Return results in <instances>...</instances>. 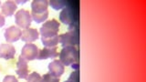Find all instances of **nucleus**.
<instances>
[{
  "label": "nucleus",
  "mask_w": 146,
  "mask_h": 82,
  "mask_svg": "<svg viewBox=\"0 0 146 82\" xmlns=\"http://www.w3.org/2000/svg\"><path fill=\"white\" fill-rule=\"evenodd\" d=\"M48 5L55 10H58V9H63L64 7H67V1H57V0H51L48 1Z\"/></svg>",
  "instance_id": "nucleus-17"
},
{
  "label": "nucleus",
  "mask_w": 146,
  "mask_h": 82,
  "mask_svg": "<svg viewBox=\"0 0 146 82\" xmlns=\"http://www.w3.org/2000/svg\"><path fill=\"white\" fill-rule=\"evenodd\" d=\"M15 22L19 28H29L32 22L31 13L26 9H20V10L17 11L15 14Z\"/></svg>",
  "instance_id": "nucleus-3"
},
{
  "label": "nucleus",
  "mask_w": 146,
  "mask_h": 82,
  "mask_svg": "<svg viewBox=\"0 0 146 82\" xmlns=\"http://www.w3.org/2000/svg\"><path fill=\"white\" fill-rule=\"evenodd\" d=\"M48 73H50L51 75L57 77H60L64 71H65V66L59 61V60H53L48 64Z\"/></svg>",
  "instance_id": "nucleus-11"
},
{
  "label": "nucleus",
  "mask_w": 146,
  "mask_h": 82,
  "mask_svg": "<svg viewBox=\"0 0 146 82\" xmlns=\"http://www.w3.org/2000/svg\"><path fill=\"white\" fill-rule=\"evenodd\" d=\"M38 36H39V32L38 29L29 27V28L22 30L20 39L26 43H32L38 39Z\"/></svg>",
  "instance_id": "nucleus-9"
},
{
  "label": "nucleus",
  "mask_w": 146,
  "mask_h": 82,
  "mask_svg": "<svg viewBox=\"0 0 146 82\" xmlns=\"http://www.w3.org/2000/svg\"><path fill=\"white\" fill-rule=\"evenodd\" d=\"M78 42H79V38L76 31H68L58 36V43H60L63 48L75 47Z\"/></svg>",
  "instance_id": "nucleus-5"
},
{
  "label": "nucleus",
  "mask_w": 146,
  "mask_h": 82,
  "mask_svg": "<svg viewBox=\"0 0 146 82\" xmlns=\"http://www.w3.org/2000/svg\"><path fill=\"white\" fill-rule=\"evenodd\" d=\"M59 27H60V24L58 21L56 19H51L46 21L40 27L38 32L42 38H52V36H58Z\"/></svg>",
  "instance_id": "nucleus-2"
},
{
  "label": "nucleus",
  "mask_w": 146,
  "mask_h": 82,
  "mask_svg": "<svg viewBox=\"0 0 146 82\" xmlns=\"http://www.w3.org/2000/svg\"><path fill=\"white\" fill-rule=\"evenodd\" d=\"M59 55L57 47H54V48H44L41 50H39V54H38V60H45V59H48V58H57Z\"/></svg>",
  "instance_id": "nucleus-12"
},
{
  "label": "nucleus",
  "mask_w": 146,
  "mask_h": 82,
  "mask_svg": "<svg viewBox=\"0 0 146 82\" xmlns=\"http://www.w3.org/2000/svg\"><path fill=\"white\" fill-rule=\"evenodd\" d=\"M41 42L45 48H54L58 44V35L52 38H41Z\"/></svg>",
  "instance_id": "nucleus-15"
},
{
  "label": "nucleus",
  "mask_w": 146,
  "mask_h": 82,
  "mask_svg": "<svg viewBox=\"0 0 146 82\" xmlns=\"http://www.w3.org/2000/svg\"><path fill=\"white\" fill-rule=\"evenodd\" d=\"M5 24H6V19H5V17L2 15V14H0V27L4 26Z\"/></svg>",
  "instance_id": "nucleus-21"
},
{
  "label": "nucleus",
  "mask_w": 146,
  "mask_h": 82,
  "mask_svg": "<svg viewBox=\"0 0 146 82\" xmlns=\"http://www.w3.org/2000/svg\"><path fill=\"white\" fill-rule=\"evenodd\" d=\"M17 9V5L15 1L8 0L2 4L1 6V13L4 17H11L15 14L16 10Z\"/></svg>",
  "instance_id": "nucleus-13"
},
{
  "label": "nucleus",
  "mask_w": 146,
  "mask_h": 82,
  "mask_svg": "<svg viewBox=\"0 0 146 82\" xmlns=\"http://www.w3.org/2000/svg\"><path fill=\"white\" fill-rule=\"evenodd\" d=\"M42 79L43 82H59V77H55L50 74V73H47V74L43 75Z\"/></svg>",
  "instance_id": "nucleus-19"
},
{
  "label": "nucleus",
  "mask_w": 146,
  "mask_h": 82,
  "mask_svg": "<svg viewBox=\"0 0 146 82\" xmlns=\"http://www.w3.org/2000/svg\"><path fill=\"white\" fill-rule=\"evenodd\" d=\"M39 54V49L33 43H27L22 48L20 56L27 61H32L35 59H38Z\"/></svg>",
  "instance_id": "nucleus-4"
},
{
  "label": "nucleus",
  "mask_w": 146,
  "mask_h": 82,
  "mask_svg": "<svg viewBox=\"0 0 146 82\" xmlns=\"http://www.w3.org/2000/svg\"><path fill=\"white\" fill-rule=\"evenodd\" d=\"M27 82H43V79L38 72H32L27 77Z\"/></svg>",
  "instance_id": "nucleus-18"
},
{
  "label": "nucleus",
  "mask_w": 146,
  "mask_h": 82,
  "mask_svg": "<svg viewBox=\"0 0 146 82\" xmlns=\"http://www.w3.org/2000/svg\"><path fill=\"white\" fill-rule=\"evenodd\" d=\"M21 33H22V31L18 26H11L5 30V33H4L5 39H6L7 42L9 44L17 42V41H18L21 38Z\"/></svg>",
  "instance_id": "nucleus-6"
},
{
  "label": "nucleus",
  "mask_w": 146,
  "mask_h": 82,
  "mask_svg": "<svg viewBox=\"0 0 146 82\" xmlns=\"http://www.w3.org/2000/svg\"><path fill=\"white\" fill-rule=\"evenodd\" d=\"M17 75L18 76L19 79H27V77L29 75V65H27V61L25 60L21 56L18 58V60L17 63V70H16Z\"/></svg>",
  "instance_id": "nucleus-7"
},
{
  "label": "nucleus",
  "mask_w": 146,
  "mask_h": 82,
  "mask_svg": "<svg viewBox=\"0 0 146 82\" xmlns=\"http://www.w3.org/2000/svg\"><path fill=\"white\" fill-rule=\"evenodd\" d=\"M75 19L74 17V10L70 7H64L60 14H59V20L65 25H71L73 24Z\"/></svg>",
  "instance_id": "nucleus-8"
},
{
  "label": "nucleus",
  "mask_w": 146,
  "mask_h": 82,
  "mask_svg": "<svg viewBox=\"0 0 146 82\" xmlns=\"http://www.w3.org/2000/svg\"><path fill=\"white\" fill-rule=\"evenodd\" d=\"M3 82H18V79L13 75H7L4 77Z\"/></svg>",
  "instance_id": "nucleus-20"
},
{
  "label": "nucleus",
  "mask_w": 146,
  "mask_h": 82,
  "mask_svg": "<svg viewBox=\"0 0 146 82\" xmlns=\"http://www.w3.org/2000/svg\"><path fill=\"white\" fill-rule=\"evenodd\" d=\"M27 1H15V3L17 5V4H25Z\"/></svg>",
  "instance_id": "nucleus-22"
},
{
  "label": "nucleus",
  "mask_w": 146,
  "mask_h": 82,
  "mask_svg": "<svg viewBox=\"0 0 146 82\" xmlns=\"http://www.w3.org/2000/svg\"><path fill=\"white\" fill-rule=\"evenodd\" d=\"M65 82H75L74 80H70V79H68V80H67V81H65Z\"/></svg>",
  "instance_id": "nucleus-23"
},
{
  "label": "nucleus",
  "mask_w": 146,
  "mask_h": 82,
  "mask_svg": "<svg viewBox=\"0 0 146 82\" xmlns=\"http://www.w3.org/2000/svg\"><path fill=\"white\" fill-rule=\"evenodd\" d=\"M59 61L64 66H74L78 64L79 60V53L75 47H65L61 49L59 53Z\"/></svg>",
  "instance_id": "nucleus-1"
},
{
  "label": "nucleus",
  "mask_w": 146,
  "mask_h": 82,
  "mask_svg": "<svg viewBox=\"0 0 146 82\" xmlns=\"http://www.w3.org/2000/svg\"><path fill=\"white\" fill-rule=\"evenodd\" d=\"M1 6H2V4H1V1H0V7H1Z\"/></svg>",
  "instance_id": "nucleus-24"
},
{
  "label": "nucleus",
  "mask_w": 146,
  "mask_h": 82,
  "mask_svg": "<svg viewBox=\"0 0 146 82\" xmlns=\"http://www.w3.org/2000/svg\"><path fill=\"white\" fill-rule=\"evenodd\" d=\"M48 1L47 0H34L31 3V12L36 14H42L48 11Z\"/></svg>",
  "instance_id": "nucleus-14"
},
{
  "label": "nucleus",
  "mask_w": 146,
  "mask_h": 82,
  "mask_svg": "<svg viewBox=\"0 0 146 82\" xmlns=\"http://www.w3.org/2000/svg\"><path fill=\"white\" fill-rule=\"evenodd\" d=\"M48 17V11H46L42 14H36L31 12V17H32V20H34L36 23H43L44 21L47 20V18Z\"/></svg>",
  "instance_id": "nucleus-16"
},
{
  "label": "nucleus",
  "mask_w": 146,
  "mask_h": 82,
  "mask_svg": "<svg viewBox=\"0 0 146 82\" xmlns=\"http://www.w3.org/2000/svg\"><path fill=\"white\" fill-rule=\"evenodd\" d=\"M16 55V48L9 43H4L0 45V58L4 59H12Z\"/></svg>",
  "instance_id": "nucleus-10"
}]
</instances>
